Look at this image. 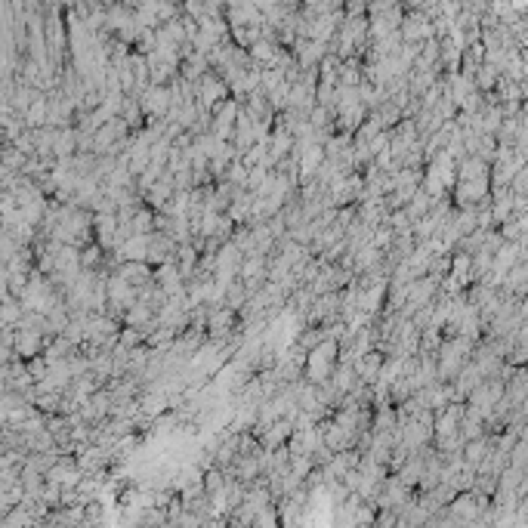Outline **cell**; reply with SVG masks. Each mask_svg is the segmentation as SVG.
Returning a JSON list of instances; mask_svg holds the SVG:
<instances>
[{"label":"cell","mask_w":528,"mask_h":528,"mask_svg":"<svg viewBox=\"0 0 528 528\" xmlns=\"http://www.w3.org/2000/svg\"><path fill=\"white\" fill-rule=\"evenodd\" d=\"M423 463H426V461H421V457H408V461H405V467H402V473H399V476H395V479H399V482L405 485V488H411V485L417 482V479H421Z\"/></svg>","instance_id":"14"},{"label":"cell","mask_w":528,"mask_h":528,"mask_svg":"<svg viewBox=\"0 0 528 528\" xmlns=\"http://www.w3.org/2000/svg\"><path fill=\"white\" fill-rule=\"evenodd\" d=\"M229 183L232 185H244L247 183V167L242 164V158H238V161H232V164H229Z\"/></svg>","instance_id":"18"},{"label":"cell","mask_w":528,"mask_h":528,"mask_svg":"<svg viewBox=\"0 0 528 528\" xmlns=\"http://www.w3.org/2000/svg\"><path fill=\"white\" fill-rule=\"evenodd\" d=\"M114 229H118V220L112 213L99 220V238H103V244H114Z\"/></svg>","instance_id":"17"},{"label":"cell","mask_w":528,"mask_h":528,"mask_svg":"<svg viewBox=\"0 0 528 528\" xmlns=\"http://www.w3.org/2000/svg\"><path fill=\"white\" fill-rule=\"evenodd\" d=\"M232 322H235V309H229V306L207 312V331H211V337H220V334L232 331Z\"/></svg>","instance_id":"9"},{"label":"cell","mask_w":528,"mask_h":528,"mask_svg":"<svg viewBox=\"0 0 528 528\" xmlns=\"http://www.w3.org/2000/svg\"><path fill=\"white\" fill-rule=\"evenodd\" d=\"M454 189V198L457 204H479L485 195H488V176H473V180H461L457 185H451Z\"/></svg>","instance_id":"5"},{"label":"cell","mask_w":528,"mask_h":528,"mask_svg":"<svg viewBox=\"0 0 528 528\" xmlns=\"http://www.w3.org/2000/svg\"><path fill=\"white\" fill-rule=\"evenodd\" d=\"M176 266H180V275H183V278H192V275H195V269H198V247L185 242V244L180 247V260H176Z\"/></svg>","instance_id":"13"},{"label":"cell","mask_w":528,"mask_h":528,"mask_svg":"<svg viewBox=\"0 0 528 528\" xmlns=\"http://www.w3.org/2000/svg\"><path fill=\"white\" fill-rule=\"evenodd\" d=\"M457 383H454V392H457V402H461V399H467V395L473 392V390H476V386L479 383H482V374H479V368H476V364H473L470 359L467 362H463L461 364V371H457Z\"/></svg>","instance_id":"7"},{"label":"cell","mask_w":528,"mask_h":528,"mask_svg":"<svg viewBox=\"0 0 528 528\" xmlns=\"http://www.w3.org/2000/svg\"><path fill=\"white\" fill-rule=\"evenodd\" d=\"M139 108H145L149 114L164 118L167 108H170V90L164 87V84H152V87H145L143 96H139Z\"/></svg>","instance_id":"6"},{"label":"cell","mask_w":528,"mask_h":528,"mask_svg":"<svg viewBox=\"0 0 528 528\" xmlns=\"http://www.w3.org/2000/svg\"><path fill=\"white\" fill-rule=\"evenodd\" d=\"M433 201H436V198H430V195H426V192L421 189V185H417V189H414V195H411L408 198V220L411 223H414V220H421V216L426 213V211H430V204H433Z\"/></svg>","instance_id":"12"},{"label":"cell","mask_w":528,"mask_h":528,"mask_svg":"<svg viewBox=\"0 0 528 528\" xmlns=\"http://www.w3.org/2000/svg\"><path fill=\"white\" fill-rule=\"evenodd\" d=\"M226 93H229V87L220 81V77L204 74L201 84H195V103H198V108H213L220 99H226Z\"/></svg>","instance_id":"4"},{"label":"cell","mask_w":528,"mask_h":528,"mask_svg":"<svg viewBox=\"0 0 528 528\" xmlns=\"http://www.w3.org/2000/svg\"><path fill=\"white\" fill-rule=\"evenodd\" d=\"M352 439H355V436H349V433H346L340 423H328V426H322V445H328L331 451L349 448V442H352Z\"/></svg>","instance_id":"11"},{"label":"cell","mask_w":528,"mask_h":528,"mask_svg":"<svg viewBox=\"0 0 528 528\" xmlns=\"http://www.w3.org/2000/svg\"><path fill=\"white\" fill-rule=\"evenodd\" d=\"M127 322L133 324V328H139V324H145V322H152V306L145 300H133L127 306Z\"/></svg>","instance_id":"15"},{"label":"cell","mask_w":528,"mask_h":528,"mask_svg":"<svg viewBox=\"0 0 528 528\" xmlns=\"http://www.w3.org/2000/svg\"><path fill=\"white\" fill-rule=\"evenodd\" d=\"M473 352V340L463 337V334H457L454 340H442L439 349L433 355H436V374L439 380H451L457 371H461V364L470 359Z\"/></svg>","instance_id":"2"},{"label":"cell","mask_w":528,"mask_h":528,"mask_svg":"<svg viewBox=\"0 0 528 528\" xmlns=\"http://www.w3.org/2000/svg\"><path fill=\"white\" fill-rule=\"evenodd\" d=\"M491 448H494V445H491V439H482V436L467 439V442H463V448H461V451H463V463H467L470 470H479V463L485 461Z\"/></svg>","instance_id":"8"},{"label":"cell","mask_w":528,"mask_h":528,"mask_svg":"<svg viewBox=\"0 0 528 528\" xmlns=\"http://www.w3.org/2000/svg\"><path fill=\"white\" fill-rule=\"evenodd\" d=\"M337 352H340V346H337V340H334V337L318 340L312 349H306L303 377H306L309 383H315V386L322 383V380H328L331 371H334V364H337Z\"/></svg>","instance_id":"1"},{"label":"cell","mask_w":528,"mask_h":528,"mask_svg":"<svg viewBox=\"0 0 528 528\" xmlns=\"http://www.w3.org/2000/svg\"><path fill=\"white\" fill-rule=\"evenodd\" d=\"M201 485H204V491H207V494L216 491V488L223 485V473H220V470H211L204 479H201Z\"/></svg>","instance_id":"19"},{"label":"cell","mask_w":528,"mask_h":528,"mask_svg":"<svg viewBox=\"0 0 528 528\" xmlns=\"http://www.w3.org/2000/svg\"><path fill=\"white\" fill-rule=\"evenodd\" d=\"M399 37L405 44H421V41H426V37H436V31H433V22L426 19L423 13H411L408 19H402Z\"/></svg>","instance_id":"3"},{"label":"cell","mask_w":528,"mask_h":528,"mask_svg":"<svg viewBox=\"0 0 528 528\" xmlns=\"http://www.w3.org/2000/svg\"><path fill=\"white\" fill-rule=\"evenodd\" d=\"M170 195H173V173H167V170H164V173H161V180L152 183L149 189H145V198H149L152 207H161Z\"/></svg>","instance_id":"10"},{"label":"cell","mask_w":528,"mask_h":528,"mask_svg":"<svg viewBox=\"0 0 528 528\" xmlns=\"http://www.w3.org/2000/svg\"><path fill=\"white\" fill-rule=\"evenodd\" d=\"M130 226H133V232H139V235H149V232H154V213L136 211L133 220H130Z\"/></svg>","instance_id":"16"}]
</instances>
